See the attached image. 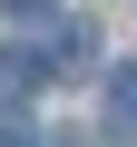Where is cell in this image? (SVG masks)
I'll use <instances>...</instances> for the list:
<instances>
[{
	"label": "cell",
	"instance_id": "cell-2",
	"mask_svg": "<svg viewBox=\"0 0 137 147\" xmlns=\"http://www.w3.org/2000/svg\"><path fill=\"white\" fill-rule=\"evenodd\" d=\"M108 137H137V69L108 79Z\"/></svg>",
	"mask_w": 137,
	"mask_h": 147
},
{
	"label": "cell",
	"instance_id": "cell-5",
	"mask_svg": "<svg viewBox=\"0 0 137 147\" xmlns=\"http://www.w3.org/2000/svg\"><path fill=\"white\" fill-rule=\"evenodd\" d=\"M0 10H20V20H39V10H59V0H0Z\"/></svg>",
	"mask_w": 137,
	"mask_h": 147
},
{
	"label": "cell",
	"instance_id": "cell-4",
	"mask_svg": "<svg viewBox=\"0 0 137 147\" xmlns=\"http://www.w3.org/2000/svg\"><path fill=\"white\" fill-rule=\"evenodd\" d=\"M0 147H49V137H30V118H10V108H0Z\"/></svg>",
	"mask_w": 137,
	"mask_h": 147
},
{
	"label": "cell",
	"instance_id": "cell-1",
	"mask_svg": "<svg viewBox=\"0 0 137 147\" xmlns=\"http://www.w3.org/2000/svg\"><path fill=\"white\" fill-rule=\"evenodd\" d=\"M98 39H88V20H68V30H49V49H39V69H49V79H68V69H79Z\"/></svg>",
	"mask_w": 137,
	"mask_h": 147
},
{
	"label": "cell",
	"instance_id": "cell-3",
	"mask_svg": "<svg viewBox=\"0 0 137 147\" xmlns=\"http://www.w3.org/2000/svg\"><path fill=\"white\" fill-rule=\"evenodd\" d=\"M39 79H49V69H39L30 49H0V98H20V88H39Z\"/></svg>",
	"mask_w": 137,
	"mask_h": 147
}]
</instances>
